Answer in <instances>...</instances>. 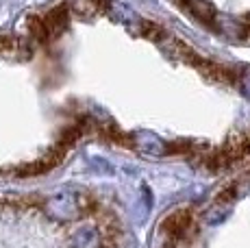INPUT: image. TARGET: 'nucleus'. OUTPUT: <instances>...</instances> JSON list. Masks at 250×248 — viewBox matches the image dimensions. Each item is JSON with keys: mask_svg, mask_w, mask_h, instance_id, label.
Instances as JSON below:
<instances>
[{"mask_svg": "<svg viewBox=\"0 0 250 248\" xmlns=\"http://www.w3.org/2000/svg\"><path fill=\"white\" fill-rule=\"evenodd\" d=\"M16 48V40L9 35H2L0 37V55H4V52H11Z\"/></svg>", "mask_w": 250, "mask_h": 248, "instance_id": "20e7f679", "label": "nucleus"}, {"mask_svg": "<svg viewBox=\"0 0 250 248\" xmlns=\"http://www.w3.org/2000/svg\"><path fill=\"white\" fill-rule=\"evenodd\" d=\"M96 205L85 196V194H76V192H65L59 196L46 200V209L52 218L57 220H74V218L83 216L85 211L94 209Z\"/></svg>", "mask_w": 250, "mask_h": 248, "instance_id": "f257e3e1", "label": "nucleus"}, {"mask_svg": "<svg viewBox=\"0 0 250 248\" xmlns=\"http://www.w3.org/2000/svg\"><path fill=\"white\" fill-rule=\"evenodd\" d=\"M183 4H185V9L191 13V16H196L198 20H203L205 24H215V20H218V13H215V9L211 7L209 2H205V0H183Z\"/></svg>", "mask_w": 250, "mask_h": 248, "instance_id": "7ed1b4c3", "label": "nucleus"}, {"mask_svg": "<svg viewBox=\"0 0 250 248\" xmlns=\"http://www.w3.org/2000/svg\"><path fill=\"white\" fill-rule=\"evenodd\" d=\"M72 246L74 248H103L104 242L100 237V231L94 227H83L74 233L72 237Z\"/></svg>", "mask_w": 250, "mask_h": 248, "instance_id": "f03ea898", "label": "nucleus"}]
</instances>
